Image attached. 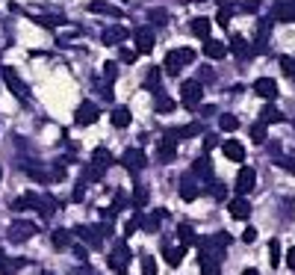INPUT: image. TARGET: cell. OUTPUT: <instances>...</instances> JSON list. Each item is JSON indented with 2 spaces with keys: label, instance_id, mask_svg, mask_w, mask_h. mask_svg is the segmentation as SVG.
<instances>
[{
  "label": "cell",
  "instance_id": "obj_1",
  "mask_svg": "<svg viewBox=\"0 0 295 275\" xmlns=\"http://www.w3.org/2000/svg\"><path fill=\"white\" fill-rule=\"evenodd\" d=\"M156 154H160V163H171L177 154V136L174 133H165L160 145H156Z\"/></svg>",
  "mask_w": 295,
  "mask_h": 275
},
{
  "label": "cell",
  "instance_id": "obj_2",
  "mask_svg": "<svg viewBox=\"0 0 295 275\" xmlns=\"http://www.w3.org/2000/svg\"><path fill=\"white\" fill-rule=\"evenodd\" d=\"M180 92H183V107H189V109H195V107H198L201 95H204V89H201V83H198V80H186Z\"/></svg>",
  "mask_w": 295,
  "mask_h": 275
},
{
  "label": "cell",
  "instance_id": "obj_3",
  "mask_svg": "<svg viewBox=\"0 0 295 275\" xmlns=\"http://www.w3.org/2000/svg\"><path fill=\"white\" fill-rule=\"evenodd\" d=\"M254 184H257V172H254L251 166H242L239 169V175H236V192L245 195V192L254 190Z\"/></svg>",
  "mask_w": 295,
  "mask_h": 275
},
{
  "label": "cell",
  "instance_id": "obj_4",
  "mask_svg": "<svg viewBox=\"0 0 295 275\" xmlns=\"http://www.w3.org/2000/svg\"><path fill=\"white\" fill-rule=\"evenodd\" d=\"M35 231H38V228H35L33 222H15V225L9 228V240L12 243H27L30 237H35Z\"/></svg>",
  "mask_w": 295,
  "mask_h": 275
},
{
  "label": "cell",
  "instance_id": "obj_5",
  "mask_svg": "<svg viewBox=\"0 0 295 275\" xmlns=\"http://www.w3.org/2000/svg\"><path fill=\"white\" fill-rule=\"evenodd\" d=\"M121 166L127 169V172H139V169H145V154H142L139 148H127L121 154Z\"/></svg>",
  "mask_w": 295,
  "mask_h": 275
},
{
  "label": "cell",
  "instance_id": "obj_6",
  "mask_svg": "<svg viewBox=\"0 0 295 275\" xmlns=\"http://www.w3.org/2000/svg\"><path fill=\"white\" fill-rule=\"evenodd\" d=\"M127 261H130V251L124 243H118L115 246V254H109V266L115 269V272H127Z\"/></svg>",
  "mask_w": 295,
  "mask_h": 275
},
{
  "label": "cell",
  "instance_id": "obj_7",
  "mask_svg": "<svg viewBox=\"0 0 295 275\" xmlns=\"http://www.w3.org/2000/svg\"><path fill=\"white\" fill-rule=\"evenodd\" d=\"M74 121H77L80 127L94 124V121H97V107H94V104H89V101H86V104H80V107H77V116H74Z\"/></svg>",
  "mask_w": 295,
  "mask_h": 275
},
{
  "label": "cell",
  "instance_id": "obj_8",
  "mask_svg": "<svg viewBox=\"0 0 295 275\" xmlns=\"http://www.w3.org/2000/svg\"><path fill=\"white\" fill-rule=\"evenodd\" d=\"M254 95L271 101V98L278 95V83H274L271 77H260V80H254Z\"/></svg>",
  "mask_w": 295,
  "mask_h": 275
},
{
  "label": "cell",
  "instance_id": "obj_9",
  "mask_svg": "<svg viewBox=\"0 0 295 275\" xmlns=\"http://www.w3.org/2000/svg\"><path fill=\"white\" fill-rule=\"evenodd\" d=\"M222 151L227 160H233V163H242L245 160V148L236 142V139H227V142H222Z\"/></svg>",
  "mask_w": 295,
  "mask_h": 275
},
{
  "label": "cell",
  "instance_id": "obj_10",
  "mask_svg": "<svg viewBox=\"0 0 295 275\" xmlns=\"http://www.w3.org/2000/svg\"><path fill=\"white\" fill-rule=\"evenodd\" d=\"M204 53H207L210 60H224V57H227V45H224V42H212V39H207V42H204Z\"/></svg>",
  "mask_w": 295,
  "mask_h": 275
},
{
  "label": "cell",
  "instance_id": "obj_11",
  "mask_svg": "<svg viewBox=\"0 0 295 275\" xmlns=\"http://www.w3.org/2000/svg\"><path fill=\"white\" fill-rule=\"evenodd\" d=\"M153 50V33L151 30H139L136 33V53H151Z\"/></svg>",
  "mask_w": 295,
  "mask_h": 275
},
{
  "label": "cell",
  "instance_id": "obj_12",
  "mask_svg": "<svg viewBox=\"0 0 295 275\" xmlns=\"http://www.w3.org/2000/svg\"><path fill=\"white\" fill-rule=\"evenodd\" d=\"M230 216H233V219H248V216H251V204H248L245 198L230 201Z\"/></svg>",
  "mask_w": 295,
  "mask_h": 275
},
{
  "label": "cell",
  "instance_id": "obj_13",
  "mask_svg": "<svg viewBox=\"0 0 295 275\" xmlns=\"http://www.w3.org/2000/svg\"><path fill=\"white\" fill-rule=\"evenodd\" d=\"M180 68H183V60H180V50H171V53L165 57V71L171 74V77H177V74H180Z\"/></svg>",
  "mask_w": 295,
  "mask_h": 275
},
{
  "label": "cell",
  "instance_id": "obj_14",
  "mask_svg": "<svg viewBox=\"0 0 295 275\" xmlns=\"http://www.w3.org/2000/svg\"><path fill=\"white\" fill-rule=\"evenodd\" d=\"M3 80L9 83V89L15 92V95H24V83H21V77L12 71V68H3Z\"/></svg>",
  "mask_w": 295,
  "mask_h": 275
},
{
  "label": "cell",
  "instance_id": "obj_15",
  "mask_svg": "<svg viewBox=\"0 0 295 275\" xmlns=\"http://www.w3.org/2000/svg\"><path fill=\"white\" fill-rule=\"evenodd\" d=\"M210 27H212V24L207 21V18H195V21H192V33L207 42V39H210Z\"/></svg>",
  "mask_w": 295,
  "mask_h": 275
},
{
  "label": "cell",
  "instance_id": "obj_16",
  "mask_svg": "<svg viewBox=\"0 0 295 275\" xmlns=\"http://www.w3.org/2000/svg\"><path fill=\"white\" fill-rule=\"evenodd\" d=\"M112 124H115V127H127V124H130V109L127 107H115V109H112Z\"/></svg>",
  "mask_w": 295,
  "mask_h": 275
},
{
  "label": "cell",
  "instance_id": "obj_17",
  "mask_svg": "<svg viewBox=\"0 0 295 275\" xmlns=\"http://www.w3.org/2000/svg\"><path fill=\"white\" fill-rule=\"evenodd\" d=\"M183 254H186V246H180V249H165V263H168V266H180Z\"/></svg>",
  "mask_w": 295,
  "mask_h": 275
},
{
  "label": "cell",
  "instance_id": "obj_18",
  "mask_svg": "<svg viewBox=\"0 0 295 275\" xmlns=\"http://www.w3.org/2000/svg\"><path fill=\"white\" fill-rule=\"evenodd\" d=\"M121 39H127V30H121V27H112V30H106V33H104L106 45H118Z\"/></svg>",
  "mask_w": 295,
  "mask_h": 275
},
{
  "label": "cell",
  "instance_id": "obj_19",
  "mask_svg": "<svg viewBox=\"0 0 295 275\" xmlns=\"http://www.w3.org/2000/svg\"><path fill=\"white\" fill-rule=\"evenodd\" d=\"M163 210H156V213H151V216H148V219H145V225H142V228H145V231H148V234H156V228H160V219H163Z\"/></svg>",
  "mask_w": 295,
  "mask_h": 275
},
{
  "label": "cell",
  "instance_id": "obj_20",
  "mask_svg": "<svg viewBox=\"0 0 295 275\" xmlns=\"http://www.w3.org/2000/svg\"><path fill=\"white\" fill-rule=\"evenodd\" d=\"M219 124H222V131H227V133H233L236 127H239V119H236V116H230V113H224L222 119H219Z\"/></svg>",
  "mask_w": 295,
  "mask_h": 275
},
{
  "label": "cell",
  "instance_id": "obj_21",
  "mask_svg": "<svg viewBox=\"0 0 295 275\" xmlns=\"http://www.w3.org/2000/svg\"><path fill=\"white\" fill-rule=\"evenodd\" d=\"M92 166H94V169H101V172H104V166H109V154H106L104 148H97V151H94Z\"/></svg>",
  "mask_w": 295,
  "mask_h": 275
},
{
  "label": "cell",
  "instance_id": "obj_22",
  "mask_svg": "<svg viewBox=\"0 0 295 275\" xmlns=\"http://www.w3.org/2000/svg\"><path fill=\"white\" fill-rule=\"evenodd\" d=\"M201 272L204 275H219V263H215V258H204V261H201Z\"/></svg>",
  "mask_w": 295,
  "mask_h": 275
},
{
  "label": "cell",
  "instance_id": "obj_23",
  "mask_svg": "<svg viewBox=\"0 0 295 275\" xmlns=\"http://www.w3.org/2000/svg\"><path fill=\"white\" fill-rule=\"evenodd\" d=\"M177 237H180V243H183V246L195 243V234H192V228H189V225H180V228H177Z\"/></svg>",
  "mask_w": 295,
  "mask_h": 275
},
{
  "label": "cell",
  "instance_id": "obj_24",
  "mask_svg": "<svg viewBox=\"0 0 295 275\" xmlns=\"http://www.w3.org/2000/svg\"><path fill=\"white\" fill-rule=\"evenodd\" d=\"M171 109H174V101H171V98H165V95L156 98V113H171Z\"/></svg>",
  "mask_w": 295,
  "mask_h": 275
},
{
  "label": "cell",
  "instance_id": "obj_25",
  "mask_svg": "<svg viewBox=\"0 0 295 275\" xmlns=\"http://www.w3.org/2000/svg\"><path fill=\"white\" fill-rule=\"evenodd\" d=\"M269 251H271V266H278V263H281V243H278V240H271Z\"/></svg>",
  "mask_w": 295,
  "mask_h": 275
},
{
  "label": "cell",
  "instance_id": "obj_26",
  "mask_svg": "<svg viewBox=\"0 0 295 275\" xmlns=\"http://www.w3.org/2000/svg\"><path fill=\"white\" fill-rule=\"evenodd\" d=\"M283 113H278L274 107H263V121H281Z\"/></svg>",
  "mask_w": 295,
  "mask_h": 275
},
{
  "label": "cell",
  "instance_id": "obj_27",
  "mask_svg": "<svg viewBox=\"0 0 295 275\" xmlns=\"http://www.w3.org/2000/svg\"><path fill=\"white\" fill-rule=\"evenodd\" d=\"M142 272H145V275H153V272H156V266H153V258H151V254H142Z\"/></svg>",
  "mask_w": 295,
  "mask_h": 275
},
{
  "label": "cell",
  "instance_id": "obj_28",
  "mask_svg": "<svg viewBox=\"0 0 295 275\" xmlns=\"http://www.w3.org/2000/svg\"><path fill=\"white\" fill-rule=\"evenodd\" d=\"M251 139H254L257 145H263V142H266V127H263V124H257V127H251Z\"/></svg>",
  "mask_w": 295,
  "mask_h": 275
},
{
  "label": "cell",
  "instance_id": "obj_29",
  "mask_svg": "<svg viewBox=\"0 0 295 275\" xmlns=\"http://www.w3.org/2000/svg\"><path fill=\"white\" fill-rule=\"evenodd\" d=\"M68 243H71L68 231H56V234H53V246H56V249H62V246H68Z\"/></svg>",
  "mask_w": 295,
  "mask_h": 275
},
{
  "label": "cell",
  "instance_id": "obj_30",
  "mask_svg": "<svg viewBox=\"0 0 295 275\" xmlns=\"http://www.w3.org/2000/svg\"><path fill=\"white\" fill-rule=\"evenodd\" d=\"M180 195H183V198H186V201H192V198H195V195H198V190H195V187H192V184H180Z\"/></svg>",
  "mask_w": 295,
  "mask_h": 275
},
{
  "label": "cell",
  "instance_id": "obj_31",
  "mask_svg": "<svg viewBox=\"0 0 295 275\" xmlns=\"http://www.w3.org/2000/svg\"><path fill=\"white\" fill-rule=\"evenodd\" d=\"M156 83H160V68H151L148 80H145V89H156Z\"/></svg>",
  "mask_w": 295,
  "mask_h": 275
},
{
  "label": "cell",
  "instance_id": "obj_32",
  "mask_svg": "<svg viewBox=\"0 0 295 275\" xmlns=\"http://www.w3.org/2000/svg\"><path fill=\"white\" fill-rule=\"evenodd\" d=\"M15 266H21V263H6V254L0 251V275H9Z\"/></svg>",
  "mask_w": 295,
  "mask_h": 275
},
{
  "label": "cell",
  "instance_id": "obj_33",
  "mask_svg": "<svg viewBox=\"0 0 295 275\" xmlns=\"http://www.w3.org/2000/svg\"><path fill=\"white\" fill-rule=\"evenodd\" d=\"M278 18H281V21H295V9L292 6H281V9H278Z\"/></svg>",
  "mask_w": 295,
  "mask_h": 275
},
{
  "label": "cell",
  "instance_id": "obj_34",
  "mask_svg": "<svg viewBox=\"0 0 295 275\" xmlns=\"http://www.w3.org/2000/svg\"><path fill=\"white\" fill-rule=\"evenodd\" d=\"M230 48H233V53H239V57H245V53H248L245 42H242V39H239V36H236L233 42H230Z\"/></svg>",
  "mask_w": 295,
  "mask_h": 275
},
{
  "label": "cell",
  "instance_id": "obj_35",
  "mask_svg": "<svg viewBox=\"0 0 295 275\" xmlns=\"http://www.w3.org/2000/svg\"><path fill=\"white\" fill-rule=\"evenodd\" d=\"M195 172H198V175H210V172H212L210 157H207V160H198V163H195Z\"/></svg>",
  "mask_w": 295,
  "mask_h": 275
},
{
  "label": "cell",
  "instance_id": "obj_36",
  "mask_svg": "<svg viewBox=\"0 0 295 275\" xmlns=\"http://www.w3.org/2000/svg\"><path fill=\"white\" fill-rule=\"evenodd\" d=\"M198 131H201V124H186V127H180L177 133H180V136L186 139V136H192V133H198Z\"/></svg>",
  "mask_w": 295,
  "mask_h": 275
},
{
  "label": "cell",
  "instance_id": "obj_37",
  "mask_svg": "<svg viewBox=\"0 0 295 275\" xmlns=\"http://www.w3.org/2000/svg\"><path fill=\"white\" fill-rule=\"evenodd\" d=\"M12 210H18V213L27 210V195H24V198H12Z\"/></svg>",
  "mask_w": 295,
  "mask_h": 275
},
{
  "label": "cell",
  "instance_id": "obj_38",
  "mask_svg": "<svg viewBox=\"0 0 295 275\" xmlns=\"http://www.w3.org/2000/svg\"><path fill=\"white\" fill-rule=\"evenodd\" d=\"M133 201H136V207H142V204L148 201V192H145V190H136V195H133Z\"/></svg>",
  "mask_w": 295,
  "mask_h": 275
},
{
  "label": "cell",
  "instance_id": "obj_39",
  "mask_svg": "<svg viewBox=\"0 0 295 275\" xmlns=\"http://www.w3.org/2000/svg\"><path fill=\"white\" fill-rule=\"evenodd\" d=\"M104 74L109 77V80H115V74H118V68H115V62H106V68H104Z\"/></svg>",
  "mask_w": 295,
  "mask_h": 275
},
{
  "label": "cell",
  "instance_id": "obj_40",
  "mask_svg": "<svg viewBox=\"0 0 295 275\" xmlns=\"http://www.w3.org/2000/svg\"><path fill=\"white\" fill-rule=\"evenodd\" d=\"M180 60H183V62H186V65H189V62L195 60V50H189V48H183V50H180Z\"/></svg>",
  "mask_w": 295,
  "mask_h": 275
},
{
  "label": "cell",
  "instance_id": "obj_41",
  "mask_svg": "<svg viewBox=\"0 0 295 275\" xmlns=\"http://www.w3.org/2000/svg\"><path fill=\"white\" fill-rule=\"evenodd\" d=\"M292 57H281V68H283V71H286V74H289V71H292Z\"/></svg>",
  "mask_w": 295,
  "mask_h": 275
},
{
  "label": "cell",
  "instance_id": "obj_42",
  "mask_svg": "<svg viewBox=\"0 0 295 275\" xmlns=\"http://www.w3.org/2000/svg\"><path fill=\"white\" fill-rule=\"evenodd\" d=\"M136 228H139V216H136V219H130V222H127V231H124V234H127V237H130V234H136Z\"/></svg>",
  "mask_w": 295,
  "mask_h": 275
},
{
  "label": "cell",
  "instance_id": "obj_43",
  "mask_svg": "<svg viewBox=\"0 0 295 275\" xmlns=\"http://www.w3.org/2000/svg\"><path fill=\"white\" fill-rule=\"evenodd\" d=\"M254 240H257V231H254V228H248L245 234H242V243H254Z\"/></svg>",
  "mask_w": 295,
  "mask_h": 275
},
{
  "label": "cell",
  "instance_id": "obj_44",
  "mask_svg": "<svg viewBox=\"0 0 295 275\" xmlns=\"http://www.w3.org/2000/svg\"><path fill=\"white\" fill-rule=\"evenodd\" d=\"M281 163H283L286 172H292V175H295V157H286V160H281Z\"/></svg>",
  "mask_w": 295,
  "mask_h": 275
},
{
  "label": "cell",
  "instance_id": "obj_45",
  "mask_svg": "<svg viewBox=\"0 0 295 275\" xmlns=\"http://www.w3.org/2000/svg\"><path fill=\"white\" fill-rule=\"evenodd\" d=\"M242 9H245V12H257V0H245Z\"/></svg>",
  "mask_w": 295,
  "mask_h": 275
},
{
  "label": "cell",
  "instance_id": "obj_46",
  "mask_svg": "<svg viewBox=\"0 0 295 275\" xmlns=\"http://www.w3.org/2000/svg\"><path fill=\"white\" fill-rule=\"evenodd\" d=\"M227 18H230V12H227V6H222V12H219V24H227Z\"/></svg>",
  "mask_w": 295,
  "mask_h": 275
},
{
  "label": "cell",
  "instance_id": "obj_47",
  "mask_svg": "<svg viewBox=\"0 0 295 275\" xmlns=\"http://www.w3.org/2000/svg\"><path fill=\"white\" fill-rule=\"evenodd\" d=\"M121 60H124V62H133V60H136V50H124V53H121Z\"/></svg>",
  "mask_w": 295,
  "mask_h": 275
},
{
  "label": "cell",
  "instance_id": "obj_48",
  "mask_svg": "<svg viewBox=\"0 0 295 275\" xmlns=\"http://www.w3.org/2000/svg\"><path fill=\"white\" fill-rule=\"evenodd\" d=\"M212 195H215V198H224V187H222V184H215V187H212Z\"/></svg>",
  "mask_w": 295,
  "mask_h": 275
},
{
  "label": "cell",
  "instance_id": "obj_49",
  "mask_svg": "<svg viewBox=\"0 0 295 275\" xmlns=\"http://www.w3.org/2000/svg\"><path fill=\"white\" fill-rule=\"evenodd\" d=\"M286 254H289V258H286V263H289V266H292V269H295V249H289V251H286Z\"/></svg>",
  "mask_w": 295,
  "mask_h": 275
},
{
  "label": "cell",
  "instance_id": "obj_50",
  "mask_svg": "<svg viewBox=\"0 0 295 275\" xmlns=\"http://www.w3.org/2000/svg\"><path fill=\"white\" fill-rule=\"evenodd\" d=\"M242 275H260V272H257V269H245Z\"/></svg>",
  "mask_w": 295,
  "mask_h": 275
},
{
  "label": "cell",
  "instance_id": "obj_51",
  "mask_svg": "<svg viewBox=\"0 0 295 275\" xmlns=\"http://www.w3.org/2000/svg\"><path fill=\"white\" fill-rule=\"evenodd\" d=\"M289 74H292V80H295V62H292V71H289Z\"/></svg>",
  "mask_w": 295,
  "mask_h": 275
},
{
  "label": "cell",
  "instance_id": "obj_52",
  "mask_svg": "<svg viewBox=\"0 0 295 275\" xmlns=\"http://www.w3.org/2000/svg\"><path fill=\"white\" fill-rule=\"evenodd\" d=\"M0 178H3V169H0Z\"/></svg>",
  "mask_w": 295,
  "mask_h": 275
}]
</instances>
